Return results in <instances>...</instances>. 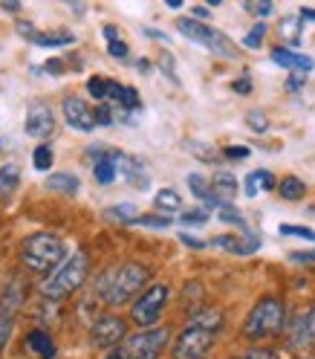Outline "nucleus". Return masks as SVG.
Instances as JSON below:
<instances>
[{
    "label": "nucleus",
    "mask_w": 315,
    "mask_h": 359,
    "mask_svg": "<svg viewBox=\"0 0 315 359\" xmlns=\"http://www.w3.org/2000/svg\"><path fill=\"white\" fill-rule=\"evenodd\" d=\"M148 281V269L136 261H127V264H119L113 269H107V273L99 278L96 284V296L110 304V307H116V304H125L130 302L133 296L139 293V290L145 287Z\"/></svg>",
    "instance_id": "1"
},
{
    "label": "nucleus",
    "mask_w": 315,
    "mask_h": 359,
    "mask_svg": "<svg viewBox=\"0 0 315 359\" xmlns=\"http://www.w3.org/2000/svg\"><path fill=\"white\" fill-rule=\"evenodd\" d=\"M87 273H90V258L84 252H73L64 264L52 269L47 281H41V296L50 302H61L66 296H73L87 281Z\"/></svg>",
    "instance_id": "2"
},
{
    "label": "nucleus",
    "mask_w": 315,
    "mask_h": 359,
    "mask_svg": "<svg viewBox=\"0 0 315 359\" xmlns=\"http://www.w3.org/2000/svg\"><path fill=\"white\" fill-rule=\"evenodd\" d=\"M66 246L58 235L52 232H35L27 238L24 243V252H20V261H24V266L35 269V273H47V269L58 266V261L64 258Z\"/></svg>",
    "instance_id": "3"
},
{
    "label": "nucleus",
    "mask_w": 315,
    "mask_h": 359,
    "mask_svg": "<svg viewBox=\"0 0 315 359\" xmlns=\"http://www.w3.org/2000/svg\"><path fill=\"white\" fill-rule=\"evenodd\" d=\"M284 304L278 299H260L252 310L249 316L243 322V336L246 339H269V336H278L284 330Z\"/></svg>",
    "instance_id": "4"
},
{
    "label": "nucleus",
    "mask_w": 315,
    "mask_h": 359,
    "mask_svg": "<svg viewBox=\"0 0 315 359\" xmlns=\"http://www.w3.org/2000/svg\"><path fill=\"white\" fill-rule=\"evenodd\" d=\"M176 29L183 32L186 38L202 43L209 53H214L220 58H234L237 55V47H234V41L229 35H223L220 29H214L209 24H200V20H194V18H179L176 20Z\"/></svg>",
    "instance_id": "5"
},
{
    "label": "nucleus",
    "mask_w": 315,
    "mask_h": 359,
    "mask_svg": "<svg viewBox=\"0 0 315 359\" xmlns=\"http://www.w3.org/2000/svg\"><path fill=\"white\" fill-rule=\"evenodd\" d=\"M168 336H171L168 327H148V330L133 333L119 345L116 359H156L165 351Z\"/></svg>",
    "instance_id": "6"
},
{
    "label": "nucleus",
    "mask_w": 315,
    "mask_h": 359,
    "mask_svg": "<svg viewBox=\"0 0 315 359\" xmlns=\"http://www.w3.org/2000/svg\"><path fill=\"white\" fill-rule=\"evenodd\" d=\"M168 304V287L165 284H150L145 293L136 299V304L130 307V319L136 322L139 327H150L156 319L162 316V310Z\"/></svg>",
    "instance_id": "7"
},
{
    "label": "nucleus",
    "mask_w": 315,
    "mask_h": 359,
    "mask_svg": "<svg viewBox=\"0 0 315 359\" xmlns=\"http://www.w3.org/2000/svg\"><path fill=\"white\" fill-rule=\"evenodd\" d=\"M214 336L211 330H202V327H186L179 333V339L174 342V359H206L211 345H214Z\"/></svg>",
    "instance_id": "8"
},
{
    "label": "nucleus",
    "mask_w": 315,
    "mask_h": 359,
    "mask_svg": "<svg viewBox=\"0 0 315 359\" xmlns=\"http://www.w3.org/2000/svg\"><path fill=\"white\" fill-rule=\"evenodd\" d=\"M20 304H24V284L18 278H12L4 290V296H0V351L6 348L9 336H12V325H15Z\"/></svg>",
    "instance_id": "9"
},
{
    "label": "nucleus",
    "mask_w": 315,
    "mask_h": 359,
    "mask_svg": "<svg viewBox=\"0 0 315 359\" xmlns=\"http://www.w3.org/2000/svg\"><path fill=\"white\" fill-rule=\"evenodd\" d=\"M286 345L292 351H309L315 345V307L295 313V319L286 327Z\"/></svg>",
    "instance_id": "10"
},
{
    "label": "nucleus",
    "mask_w": 315,
    "mask_h": 359,
    "mask_svg": "<svg viewBox=\"0 0 315 359\" xmlns=\"http://www.w3.org/2000/svg\"><path fill=\"white\" fill-rule=\"evenodd\" d=\"M125 333H127V327H125V322H122L119 316H102V319L93 322L90 339H93L96 348L107 351V348H116V345L125 339Z\"/></svg>",
    "instance_id": "11"
},
{
    "label": "nucleus",
    "mask_w": 315,
    "mask_h": 359,
    "mask_svg": "<svg viewBox=\"0 0 315 359\" xmlns=\"http://www.w3.org/2000/svg\"><path fill=\"white\" fill-rule=\"evenodd\" d=\"M61 107H64V119L70 128H76V130H93L96 128V110L90 107L84 99L66 96Z\"/></svg>",
    "instance_id": "12"
},
{
    "label": "nucleus",
    "mask_w": 315,
    "mask_h": 359,
    "mask_svg": "<svg viewBox=\"0 0 315 359\" xmlns=\"http://www.w3.org/2000/svg\"><path fill=\"white\" fill-rule=\"evenodd\" d=\"M116 171L127 180L130 186H136V189H142V191L150 186V174H148L145 163H142V160H136V156H130V154L116 151Z\"/></svg>",
    "instance_id": "13"
},
{
    "label": "nucleus",
    "mask_w": 315,
    "mask_h": 359,
    "mask_svg": "<svg viewBox=\"0 0 315 359\" xmlns=\"http://www.w3.org/2000/svg\"><path fill=\"white\" fill-rule=\"evenodd\" d=\"M55 128V119H52V110L47 104H32L27 110V122H24V130L29 133V137L35 140H43V137H50Z\"/></svg>",
    "instance_id": "14"
},
{
    "label": "nucleus",
    "mask_w": 315,
    "mask_h": 359,
    "mask_svg": "<svg viewBox=\"0 0 315 359\" xmlns=\"http://www.w3.org/2000/svg\"><path fill=\"white\" fill-rule=\"evenodd\" d=\"M211 243L220 246V250L234 252V255H252V252L260 250V238H258L255 232H249V229H246L243 235H220V238H214Z\"/></svg>",
    "instance_id": "15"
},
{
    "label": "nucleus",
    "mask_w": 315,
    "mask_h": 359,
    "mask_svg": "<svg viewBox=\"0 0 315 359\" xmlns=\"http://www.w3.org/2000/svg\"><path fill=\"white\" fill-rule=\"evenodd\" d=\"M116 151H96V163H93V177L96 183L110 186L116 180Z\"/></svg>",
    "instance_id": "16"
},
{
    "label": "nucleus",
    "mask_w": 315,
    "mask_h": 359,
    "mask_svg": "<svg viewBox=\"0 0 315 359\" xmlns=\"http://www.w3.org/2000/svg\"><path fill=\"white\" fill-rule=\"evenodd\" d=\"M272 61L275 64H281V67H286V70H295V73H309L312 67H315V61L309 58V55H301V53H292V50H284V47H278V50H272Z\"/></svg>",
    "instance_id": "17"
},
{
    "label": "nucleus",
    "mask_w": 315,
    "mask_h": 359,
    "mask_svg": "<svg viewBox=\"0 0 315 359\" xmlns=\"http://www.w3.org/2000/svg\"><path fill=\"white\" fill-rule=\"evenodd\" d=\"M24 348H29L38 359H52L55 356V342L43 330H29L27 339H24Z\"/></svg>",
    "instance_id": "18"
},
{
    "label": "nucleus",
    "mask_w": 315,
    "mask_h": 359,
    "mask_svg": "<svg viewBox=\"0 0 315 359\" xmlns=\"http://www.w3.org/2000/svg\"><path fill=\"white\" fill-rule=\"evenodd\" d=\"M211 191H214V197L220 200V203H229V200L237 194V180H234V174L217 171V174L211 177Z\"/></svg>",
    "instance_id": "19"
},
{
    "label": "nucleus",
    "mask_w": 315,
    "mask_h": 359,
    "mask_svg": "<svg viewBox=\"0 0 315 359\" xmlns=\"http://www.w3.org/2000/svg\"><path fill=\"white\" fill-rule=\"evenodd\" d=\"M18 183H20V168L15 163H6L0 168V203H6V200L15 194Z\"/></svg>",
    "instance_id": "20"
},
{
    "label": "nucleus",
    "mask_w": 315,
    "mask_h": 359,
    "mask_svg": "<svg viewBox=\"0 0 315 359\" xmlns=\"http://www.w3.org/2000/svg\"><path fill=\"white\" fill-rule=\"evenodd\" d=\"M188 325H191V327H202V330H211V333H220V327H223V313L214 310V307L197 310Z\"/></svg>",
    "instance_id": "21"
},
{
    "label": "nucleus",
    "mask_w": 315,
    "mask_h": 359,
    "mask_svg": "<svg viewBox=\"0 0 315 359\" xmlns=\"http://www.w3.org/2000/svg\"><path fill=\"white\" fill-rule=\"evenodd\" d=\"M188 189H191V194H194V197H200L206 206H214V209H220V206H223L220 200L214 197V191L209 189V183H206V177H202V174H188Z\"/></svg>",
    "instance_id": "22"
},
{
    "label": "nucleus",
    "mask_w": 315,
    "mask_h": 359,
    "mask_svg": "<svg viewBox=\"0 0 315 359\" xmlns=\"http://www.w3.org/2000/svg\"><path fill=\"white\" fill-rule=\"evenodd\" d=\"M246 194L255 197L258 191H269V189H275V177L269 174V171H252L249 177H246V183H243Z\"/></svg>",
    "instance_id": "23"
},
{
    "label": "nucleus",
    "mask_w": 315,
    "mask_h": 359,
    "mask_svg": "<svg viewBox=\"0 0 315 359\" xmlns=\"http://www.w3.org/2000/svg\"><path fill=\"white\" fill-rule=\"evenodd\" d=\"M47 189L61 191V194H78L81 183H78L76 174H52V177L47 180Z\"/></svg>",
    "instance_id": "24"
},
{
    "label": "nucleus",
    "mask_w": 315,
    "mask_h": 359,
    "mask_svg": "<svg viewBox=\"0 0 315 359\" xmlns=\"http://www.w3.org/2000/svg\"><path fill=\"white\" fill-rule=\"evenodd\" d=\"M153 206L160 209V212H176L179 206H183V197H179L174 189H162V191H156Z\"/></svg>",
    "instance_id": "25"
},
{
    "label": "nucleus",
    "mask_w": 315,
    "mask_h": 359,
    "mask_svg": "<svg viewBox=\"0 0 315 359\" xmlns=\"http://www.w3.org/2000/svg\"><path fill=\"white\" fill-rule=\"evenodd\" d=\"M104 217L107 220H119V223H136V206L133 203H119V206H107L104 209Z\"/></svg>",
    "instance_id": "26"
},
{
    "label": "nucleus",
    "mask_w": 315,
    "mask_h": 359,
    "mask_svg": "<svg viewBox=\"0 0 315 359\" xmlns=\"http://www.w3.org/2000/svg\"><path fill=\"white\" fill-rule=\"evenodd\" d=\"M278 191H281L284 200H301L304 191H307V186L301 183L298 177H284V180H281V186H278Z\"/></svg>",
    "instance_id": "27"
},
{
    "label": "nucleus",
    "mask_w": 315,
    "mask_h": 359,
    "mask_svg": "<svg viewBox=\"0 0 315 359\" xmlns=\"http://www.w3.org/2000/svg\"><path fill=\"white\" fill-rule=\"evenodd\" d=\"M104 38H107V53L110 55H113V58H127V43L119 41L113 27H104Z\"/></svg>",
    "instance_id": "28"
},
{
    "label": "nucleus",
    "mask_w": 315,
    "mask_h": 359,
    "mask_svg": "<svg viewBox=\"0 0 315 359\" xmlns=\"http://www.w3.org/2000/svg\"><path fill=\"white\" fill-rule=\"evenodd\" d=\"M188 151H191L194 156H200L202 163H217V151L209 148L206 142H200V140H191V142H188Z\"/></svg>",
    "instance_id": "29"
},
{
    "label": "nucleus",
    "mask_w": 315,
    "mask_h": 359,
    "mask_svg": "<svg viewBox=\"0 0 315 359\" xmlns=\"http://www.w3.org/2000/svg\"><path fill=\"white\" fill-rule=\"evenodd\" d=\"M35 43H41V47H64V43H73V35L70 32H61V35H35L32 38Z\"/></svg>",
    "instance_id": "30"
},
{
    "label": "nucleus",
    "mask_w": 315,
    "mask_h": 359,
    "mask_svg": "<svg viewBox=\"0 0 315 359\" xmlns=\"http://www.w3.org/2000/svg\"><path fill=\"white\" fill-rule=\"evenodd\" d=\"M32 163H35L38 171H47V168L52 165V151H50V145H38L35 154H32Z\"/></svg>",
    "instance_id": "31"
},
{
    "label": "nucleus",
    "mask_w": 315,
    "mask_h": 359,
    "mask_svg": "<svg viewBox=\"0 0 315 359\" xmlns=\"http://www.w3.org/2000/svg\"><path fill=\"white\" fill-rule=\"evenodd\" d=\"M139 226H153V229H168L171 226V217L168 215H139L136 217Z\"/></svg>",
    "instance_id": "32"
},
{
    "label": "nucleus",
    "mask_w": 315,
    "mask_h": 359,
    "mask_svg": "<svg viewBox=\"0 0 315 359\" xmlns=\"http://www.w3.org/2000/svg\"><path fill=\"white\" fill-rule=\"evenodd\" d=\"M217 215H220V220H226V223H234V226H240V229L246 232V220L240 217V212H237L234 206H229V203H223V206L217 209Z\"/></svg>",
    "instance_id": "33"
},
{
    "label": "nucleus",
    "mask_w": 315,
    "mask_h": 359,
    "mask_svg": "<svg viewBox=\"0 0 315 359\" xmlns=\"http://www.w3.org/2000/svg\"><path fill=\"white\" fill-rule=\"evenodd\" d=\"M298 20H301V15L295 18H284V24H281V32H284V38H289L292 43H298V38H301V29H298Z\"/></svg>",
    "instance_id": "34"
},
{
    "label": "nucleus",
    "mask_w": 315,
    "mask_h": 359,
    "mask_svg": "<svg viewBox=\"0 0 315 359\" xmlns=\"http://www.w3.org/2000/svg\"><path fill=\"white\" fill-rule=\"evenodd\" d=\"M107 84H110L107 79H90V81H87V90L104 104V102H107Z\"/></svg>",
    "instance_id": "35"
},
{
    "label": "nucleus",
    "mask_w": 315,
    "mask_h": 359,
    "mask_svg": "<svg viewBox=\"0 0 315 359\" xmlns=\"http://www.w3.org/2000/svg\"><path fill=\"white\" fill-rule=\"evenodd\" d=\"M281 235L304 238V241H312V243H315V232H312V229H307V226H292V223H284V226H281Z\"/></svg>",
    "instance_id": "36"
},
{
    "label": "nucleus",
    "mask_w": 315,
    "mask_h": 359,
    "mask_svg": "<svg viewBox=\"0 0 315 359\" xmlns=\"http://www.w3.org/2000/svg\"><path fill=\"white\" fill-rule=\"evenodd\" d=\"M263 35H266V24H255V27H252V32L243 38V43H246V47H249V50H255V47H260Z\"/></svg>",
    "instance_id": "37"
},
{
    "label": "nucleus",
    "mask_w": 315,
    "mask_h": 359,
    "mask_svg": "<svg viewBox=\"0 0 315 359\" xmlns=\"http://www.w3.org/2000/svg\"><path fill=\"white\" fill-rule=\"evenodd\" d=\"M179 220L188 223V226H191V223H206L209 220V212L206 209H191V212H183V217H179Z\"/></svg>",
    "instance_id": "38"
},
{
    "label": "nucleus",
    "mask_w": 315,
    "mask_h": 359,
    "mask_svg": "<svg viewBox=\"0 0 315 359\" xmlns=\"http://www.w3.org/2000/svg\"><path fill=\"white\" fill-rule=\"evenodd\" d=\"M96 125H113V107H110V104H99L96 107Z\"/></svg>",
    "instance_id": "39"
},
{
    "label": "nucleus",
    "mask_w": 315,
    "mask_h": 359,
    "mask_svg": "<svg viewBox=\"0 0 315 359\" xmlns=\"http://www.w3.org/2000/svg\"><path fill=\"white\" fill-rule=\"evenodd\" d=\"M246 122H249V128H252V130H266V128H269L266 116H263V114H258V110H252V114L246 116Z\"/></svg>",
    "instance_id": "40"
},
{
    "label": "nucleus",
    "mask_w": 315,
    "mask_h": 359,
    "mask_svg": "<svg viewBox=\"0 0 315 359\" xmlns=\"http://www.w3.org/2000/svg\"><path fill=\"white\" fill-rule=\"evenodd\" d=\"M246 359H281V356L275 351H269V348H255V351L246 353Z\"/></svg>",
    "instance_id": "41"
},
{
    "label": "nucleus",
    "mask_w": 315,
    "mask_h": 359,
    "mask_svg": "<svg viewBox=\"0 0 315 359\" xmlns=\"http://www.w3.org/2000/svg\"><path fill=\"white\" fill-rule=\"evenodd\" d=\"M246 9H249L252 15H269V12H272V4H269V0H260V4H246Z\"/></svg>",
    "instance_id": "42"
},
{
    "label": "nucleus",
    "mask_w": 315,
    "mask_h": 359,
    "mask_svg": "<svg viewBox=\"0 0 315 359\" xmlns=\"http://www.w3.org/2000/svg\"><path fill=\"white\" fill-rule=\"evenodd\" d=\"M226 156L229 160H246V156H249V148H226Z\"/></svg>",
    "instance_id": "43"
},
{
    "label": "nucleus",
    "mask_w": 315,
    "mask_h": 359,
    "mask_svg": "<svg viewBox=\"0 0 315 359\" xmlns=\"http://www.w3.org/2000/svg\"><path fill=\"white\" fill-rule=\"evenodd\" d=\"M304 81H307V76H304V73H298V76H292V79L286 81V87H289V90H298Z\"/></svg>",
    "instance_id": "44"
},
{
    "label": "nucleus",
    "mask_w": 315,
    "mask_h": 359,
    "mask_svg": "<svg viewBox=\"0 0 315 359\" xmlns=\"http://www.w3.org/2000/svg\"><path fill=\"white\" fill-rule=\"evenodd\" d=\"M292 261H315V252H292Z\"/></svg>",
    "instance_id": "45"
},
{
    "label": "nucleus",
    "mask_w": 315,
    "mask_h": 359,
    "mask_svg": "<svg viewBox=\"0 0 315 359\" xmlns=\"http://www.w3.org/2000/svg\"><path fill=\"white\" fill-rule=\"evenodd\" d=\"M249 79H240V81H234V90H237V93H249Z\"/></svg>",
    "instance_id": "46"
},
{
    "label": "nucleus",
    "mask_w": 315,
    "mask_h": 359,
    "mask_svg": "<svg viewBox=\"0 0 315 359\" xmlns=\"http://www.w3.org/2000/svg\"><path fill=\"white\" fill-rule=\"evenodd\" d=\"M43 70L52 73V76H58V70H61V61H47V64H43Z\"/></svg>",
    "instance_id": "47"
},
{
    "label": "nucleus",
    "mask_w": 315,
    "mask_h": 359,
    "mask_svg": "<svg viewBox=\"0 0 315 359\" xmlns=\"http://www.w3.org/2000/svg\"><path fill=\"white\" fill-rule=\"evenodd\" d=\"M183 243H186V246H194V250H200V246H202V241H197V238H191V235H183Z\"/></svg>",
    "instance_id": "48"
},
{
    "label": "nucleus",
    "mask_w": 315,
    "mask_h": 359,
    "mask_svg": "<svg viewBox=\"0 0 315 359\" xmlns=\"http://www.w3.org/2000/svg\"><path fill=\"white\" fill-rule=\"evenodd\" d=\"M4 9H9V12H18V9H20V4H18V0H4Z\"/></svg>",
    "instance_id": "49"
},
{
    "label": "nucleus",
    "mask_w": 315,
    "mask_h": 359,
    "mask_svg": "<svg viewBox=\"0 0 315 359\" xmlns=\"http://www.w3.org/2000/svg\"><path fill=\"white\" fill-rule=\"evenodd\" d=\"M301 20H312L315 24V9H301Z\"/></svg>",
    "instance_id": "50"
},
{
    "label": "nucleus",
    "mask_w": 315,
    "mask_h": 359,
    "mask_svg": "<svg viewBox=\"0 0 315 359\" xmlns=\"http://www.w3.org/2000/svg\"><path fill=\"white\" fill-rule=\"evenodd\" d=\"M165 4H168V9H179L183 6V0H165Z\"/></svg>",
    "instance_id": "51"
},
{
    "label": "nucleus",
    "mask_w": 315,
    "mask_h": 359,
    "mask_svg": "<svg viewBox=\"0 0 315 359\" xmlns=\"http://www.w3.org/2000/svg\"><path fill=\"white\" fill-rule=\"evenodd\" d=\"M301 359H315V356H301Z\"/></svg>",
    "instance_id": "52"
}]
</instances>
